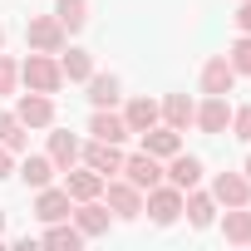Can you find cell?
I'll return each mask as SVG.
<instances>
[{"instance_id":"21","label":"cell","mask_w":251,"mask_h":251,"mask_svg":"<svg viewBox=\"0 0 251 251\" xmlns=\"http://www.w3.org/2000/svg\"><path fill=\"white\" fill-rule=\"evenodd\" d=\"M158 103H163V123H168V128H177V133L192 128V118H197V99H187V94H168V99H158Z\"/></svg>"},{"instance_id":"29","label":"cell","mask_w":251,"mask_h":251,"mask_svg":"<svg viewBox=\"0 0 251 251\" xmlns=\"http://www.w3.org/2000/svg\"><path fill=\"white\" fill-rule=\"evenodd\" d=\"M5 94H20V59L0 54V99Z\"/></svg>"},{"instance_id":"16","label":"cell","mask_w":251,"mask_h":251,"mask_svg":"<svg viewBox=\"0 0 251 251\" xmlns=\"http://www.w3.org/2000/svg\"><path fill=\"white\" fill-rule=\"evenodd\" d=\"M123 123H128V133H148L153 123H163V103L148 99V94H138V99L123 103Z\"/></svg>"},{"instance_id":"24","label":"cell","mask_w":251,"mask_h":251,"mask_svg":"<svg viewBox=\"0 0 251 251\" xmlns=\"http://www.w3.org/2000/svg\"><path fill=\"white\" fill-rule=\"evenodd\" d=\"M222 236L231 246H251V207H222Z\"/></svg>"},{"instance_id":"11","label":"cell","mask_w":251,"mask_h":251,"mask_svg":"<svg viewBox=\"0 0 251 251\" xmlns=\"http://www.w3.org/2000/svg\"><path fill=\"white\" fill-rule=\"evenodd\" d=\"M45 153H50V163H54L59 173H69V168H79V158H84V138L69 133V128H54L50 143H45Z\"/></svg>"},{"instance_id":"30","label":"cell","mask_w":251,"mask_h":251,"mask_svg":"<svg viewBox=\"0 0 251 251\" xmlns=\"http://www.w3.org/2000/svg\"><path fill=\"white\" fill-rule=\"evenodd\" d=\"M231 138H241V143H251V103H241V108H231V128H226Z\"/></svg>"},{"instance_id":"33","label":"cell","mask_w":251,"mask_h":251,"mask_svg":"<svg viewBox=\"0 0 251 251\" xmlns=\"http://www.w3.org/2000/svg\"><path fill=\"white\" fill-rule=\"evenodd\" d=\"M241 173H246V182H251V153H246V163H241Z\"/></svg>"},{"instance_id":"25","label":"cell","mask_w":251,"mask_h":251,"mask_svg":"<svg viewBox=\"0 0 251 251\" xmlns=\"http://www.w3.org/2000/svg\"><path fill=\"white\" fill-rule=\"evenodd\" d=\"M0 143H5L15 158H20V153H30V128L15 118V108H5V113H0Z\"/></svg>"},{"instance_id":"12","label":"cell","mask_w":251,"mask_h":251,"mask_svg":"<svg viewBox=\"0 0 251 251\" xmlns=\"http://www.w3.org/2000/svg\"><path fill=\"white\" fill-rule=\"evenodd\" d=\"M207 192L217 197V207H251V182H246V173H217Z\"/></svg>"},{"instance_id":"7","label":"cell","mask_w":251,"mask_h":251,"mask_svg":"<svg viewBox=\"0 0 251 251\" xmlns=\"http://www.w3.org/2000/svg\"><path fill=\"white\" fill-rule=\"evenodd\" d=\"M69 222L84 231V241H94V236H108V226H113V212H108V202H103V197H89V202H74Z\"/></svg>"},{"instance_id":"26","label":"cell","mask_w":251,"mask_h":251,"mask_svg":"<svg viewBox=\"0 0 251 251\" xmlns=\"http://www.w3.org/2000/svg\"><path fill=\"white\" fill-rule=\"evenodd\" d=\"M40 241H45V246H69V251H79V246H84V231H79V226L64 217V222H50Z\"/></svg>"},{"instance_id":"9","label":"cell","mask_w":251,"mask_h":251,"mask_svg":"<svg viewBox=\"0 0 251 251\" xmlns=\"http://www.w3.org/2000/svg\"><path fill=\"white\" fill-rule=\"evenodd\" d=\"M118 177H128L138 192H148V187H158L163 182V158H153V153H123V173Z\"/></svg>"},{"instance_id":"15","label":"cell","mask_w":251,"mask_h":251,"mask_svg":"<svg viewBox=\"0 0 251 251\" xmlns=\"http://www.w3.org/2000/svg\"><path fill=\"white\" fill-rule=\"evenodd\" d=\"M217 212H222V207H217V197H212L207 187H192V192H182V217H187L197 231H207V226L217 222Z\"/></svg>"},{"instance_id":"3","label":"cell","mask_w":251,"mask_h":251,"mask_svg":"<svg viewBox=\"0 0 251 251\" xmlns=\"http://www.w3.org/2000/svg\"><path fill=\"white\" fill-rule=\"evenodd\" d=\"M25 45L40 50V54H59L69 45V30L59 25V15H30L25 20Z\"/></svg>"},{"instance_id":"18","label":"cell","mask_w":251,"mask_h":251,"mask_svg":"<svg viewBox=\"0 0 251 251\" xmlns=\"http://www.w3.org/2000/svg\"><path fill=\"white\" fill-rule=\"evenodd\" d=\"M138 143H143V153H153V158H173L177 148H182V133L177 128H168V123H153V128L148 133H138Z\"/></svg>"},{"instance_id":"8","label":"cell","mask_w":251,"mask_h":251,"mask_svg":"<svg viewBox=\"0 0 251 251\" xmlns=\"http://www.w3.org/2000/svg\"><path fill=\"white\" fill-rule=\"evenodd\" d=\"M15 118L25 123V128H54V94L25 89V94L15 99Z\"/></svg>"},{"instance_id":"22","label":"cell","mask_w":251,"mask_h":251,"mask_svg":"<svg viewBox=\"0 0 251 251\" xmlns=\"http://www.w3.org/2000/svg\"><path fill=\"white\" fill-rule=\"evenodd\" d=\"M59 69H64V84H84L94 74V54L79 50V45H64L59 50Z\"/></svg>"},{"instance_id":"14","label":"cell","mask_w":251,"mask_h":251,"mask_svg":"<svg viewBox=\"0 0 251 251\" xmlns=\"http://www.w3.org/2000/svg\"><path fill=\"white\" fill-rule=\"evenodd\" d=\"M69 212H74V197L64 192V182H59V187L50 182V187H40V192H35V217H40L45 226H50V222H64Z\"/></svg>"},{"instance_id":"5","label":"cell","mask_w":251,"mask_h":251,"mask_svg":"<svg viewBox=\"0 0 251 251\" xmlns=\"http://www.w3.org/2000/svg\"><path fill=\"white\" fill-rule=\"evenodd\" d=\"M192 128H197V133H207V138H222V133L231 128V99H226V94H202Z\"/></svg>"},{"instance_id":"17","label":"cell","mask_w":251,"mask_h":251,"mask_svg":"<svg viewBox=\"0 0 251 251\" xmlns=\"http://www.w3.org/2000/svg\"><path fill=\"white\" fill-rule=\"evenodd\" d=\"M54 173H59V168L50 163V153H25V163L15 168V177H20V182H25L30 192H40V187H50V182H54Z\"/></svg>"},{"instance_id":"2","label":"cell","mask_w":251,"mask_h":251,"mask_svg":"<svg viewBox=\"0 0 251 251\" xmlns=\"http://www.w3.org/2000/svg\"><path fill=\"white\" fill-rule=\"evenodd\" d=\"M143 217H148L153 226H173V222L182 217V187H173V182L148 187V192H143Z\"/></svg>"},{"instance_id":"20","label":"cell","mask_w":251,"mask_h":251,"mask_svg":"<svg viewBox=\"0 0 251 251\" xmlns=\"http://www.w3.org/2000/svg\"><path fill=\"white\" fill-rule=\"evenodd\" d=\"M64 192H69L74 202H89V197H103V177H99L94 168H84V163H79V168H69V173H64Z\"/></svg>"},{"instance_id":"19","label":"cell","mask_w":251,"mask_h":251,"mask_svg":"<svg viewBox=\"0 0 251 251\" xmlns=\"http://www.w3.org/2000/svg\"><path fill=\"white\" fill-rule=\"evenodd\" d=\"M89 138L123 143V138H133V133H128V123H123V113H113V108H94V118H89Z\"/></svg>"},{"instance_id":"1","label":"cell","mask_w":251,"mask_h":251,"mask_svg":"<svg viewBox=\"0 0 251 251\" xmlns=\"http://www.w3.org/2000/svg\"><path fill=\"white\" fill-rule=\"evenodd\" d=\"M20 84L35 89V94H59V89H64L59 54H40V50H30V59H20Z\"/></svg>"},{"instance_id":"28","label":"cell","mask_w":251,"mask_h":251,"mask_svg":"<svg viewBox=\"0 0 251 251\" xmlns=\"http://www.w3.org/2000/svg\"><path fill=\"white\" fill-rule=\"evenodd\" d=\"M226 59H231V69H236V74H251V35H236V40H231V50H226Z\"/></svg>"},{"instance_id":"6","label":"cell","mask_w":251,"mask_h":251,"mask_svg":"<svg viewBox=\"0 0 251 251\" xmlns=\"http://www.w3.org/2000/svg\"><path fill=\"white\" fill-rule=\"evenodd\" d=\"M84 168H94L103 182L123 173V143H103V138H84Z\"/></svg>"},{"instance_id":"32","label":"cell","mask_w":251,"mask_h":251,"mask_svg":"<svg viewBox=\"0 0 251 251\" xmlns=\"http://www.w3.org/2000/svg\"><path fill=\"white\" fill-rule=\"evenodd\" d=\"M5 177H15V153L0 143V182H5Z\"/></svg>"},{"instance_id":"10","label":"cell","mask_w":251,"mask_h":251,"mask_svg":"<svg viewBox=\"0 0 251 251\" xmlns=\"http://www.w3.org/2000/svg\"><path fill=\"white\" fill-rule=\"evenodd\" d=\"M202 177H207V168H202V158H192V153H173L168 163H163V182H173V187H182V192H192V187H202Z\"/></svg>"},{"instance_id":"27","label":"cell","mask_w":251,"mask_h":251,"mask_svg":"<svg viewBox=\"0 0 251 251\" xmlns=\"http://www.w3.org/2000/svg\"><path fill=\"white\" fill-rule=\"evenodd\" d=\"M54 15H59V25L69 35H79L89 25V0H54Z\"/></svg>"},{"instance_id":"34","label":"cell","mask_w":251,"mask_h":251,"mask_svg":"<svg viewBox=\"0 0 251 251\" xmlns=\"http://www.w3.org/2000/svg\"><path fill=\"white\" fill-rule=\"evenodd\" d=\"M0 236H5V207H0Z\"/></svg>"},{"instance_id":"23","label":"cell","mask_w":251,"mask_h":251,"mask_svg":"<svg viewBox=\"0 0 251 251\" xmlns=\"http://www.w3.org/2000/svg\"><path fill=\"white\" fill-rule=\"evenodd\" d=\"M84 89H89V103H94V108H113V103H118V94H123L118 74H99V69L84 79Z\"/></svg>"},{"instance_id":"35","label":"cell","mask_w":251,"mask_h":251,"mask_svg":"<svg viewBox=\"0 0 251 251\" xmlns=\"http://www.w3.org/2000/svg\"><path fill=\"white\" fill-rule=\"evenodd\" d=\"M0 50H5V25H0Z\"/></svg>"},{"instance_id":"4","label":"cell","mask_w":251,"mask_h":251,"mask_svg":"<svg viewBox=\"0 0 251 251\" xmlns=\"http://www.w3.org/2000/svg\"><path fill=\"white\" fill-rule=\"evenodd\" d=\"M103 202H108L113 222H138V217H143V192H138L128 177H108V182H103Z\"/></svg>"},{"instance_id":"31","label":"cell","mask_w":251,"mask_h":251,"mask_svg":"<svg viewBox=\"0 0 251 251\" xmlns=\"http://www.w3.org/2000/svg\"><path fill=\"white\" fill-rule=\"evenodd\" d=\"M236 35H251V0H236Z\"/></svg>"},{"instance_id":"13","label":"cell","mask_w":251,"mask_h":251,"mask_svg":"<svg viewBox=\"0 0 251 251\" xmlns=\"http://www.w3.org/2000/svg\"><path fill=\"white\" fill-rule=\"evenodd\" d=\"M236 69H231V59L226 54H212L207 64H202V74H197V84H202V94H231L236 89Z\"/></svg>"}]
</instances>
